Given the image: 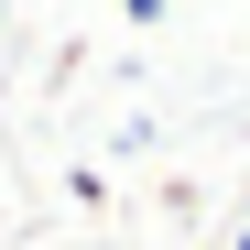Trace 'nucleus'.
Here are the masks:
<instances>
[{
  "label": "nucleus",
  "mask_w": 250,
  "mask_h": 250,
  "mask_svg": "<svg viewBox=\"0 0 250 250\" xmlns=\"http://www.w3.org/2000/svg\"><path fill=\"white\" fill-rule=\"evenodd\" d=\"M120 22H163V0H120Z\"/></svg>",
  "instance_id": "nucleus-1"
},
{
  "label": "nucleus",
  "mask_w": 250,
  "mask_h": 250,
  "mask_svg": "<svg viewBox=\"0 0 250 250\" xmlns=\"http://www.w3.org/2000/svg\"><path fill=\"white\" fill-rule=\"evenodd\" d=\"M239 250H250V229H239Z\"/></svg>",
  "instance_id": "nucleus-2"
}]
</instances>
